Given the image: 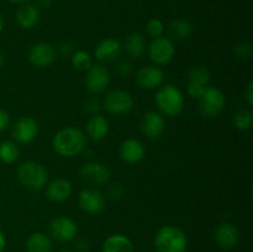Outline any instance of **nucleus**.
Returning a JSON list of instances; mask_svg holds the SVG:
<instances>
[{
  "mask_svg": "<svg viewBox=\"0 0 253 252\" xmlns=\"http://www.w3.org/2000/svg\"><path fill=\"white\" fill-rule=\"evenodd\" d=\"M88 145V137L81 128L67 126L54 135L52 147L57 155L72 158L84 152Z\"/></svg>",
  "mask_w": 253,
  "mask_h": 252,
  "instance_id": "1",
  "label": "nucleus"
},
{
  "mask_svg": "<svg viewBox=\"0 0 253 252\" xmlns=\"http://www.w3.org/2000/svg\"><path fill=\"white\" fill-rule=\"evenodd\" d=\"M157 252H185L188 249V237L180 227L165 225L155 236Z\"/></svg>",
  "mask_w": 253,
  "mask_h": 252,
  "instance_id": "2",
  "label": "nucleus"
},
{
  "mask_svg": "<svg viewBox=\"0 0 253 252\" xmlns=\"http://www.w3.org/2000/svg\"><path fill=\"white\" fill-rule=\"evenodd\" d=\"M155 101L160 113L169 118H175L184 110V96L173 84L161 86L156 93Z\"/></svg>",
  "mask_w": 253,
  "mask_h": 252,
  "instance_id": "3",
  "label": "nucleus"
},
{
  "mask_svg": "<svg viewBox=\"0 0 253 252\" xmlns=\"http://www.w3.org/2000/svg\"><path fill=\"white\" fill-rule=\"evenodd\" d=\"M17 179L26 189L41 190L48 183V172L40 162L27 161L17 168Z\"/></svg>",
  "mask_w": 253,
  "mask_h": 252,
  "instance_id": "4",
  "label": "nucleus"
},
{
  "mask_svg": "<svg viewBox=\"0 0 253 252\" xmlns=\"http://www.w3.org/2000/svg\"><path fill=\"white\" fill-rule=\"evenodd\" d=\"M198 105L203 116L208 119H214L224 111L226 99L221 89L208 85L200 98L198 99Z\"/></svg>",
  "mask_w": 253,
  "mask_h": 252,
  "instance_id": "5",
  "label": "nucleus"
},
{
  "mask_svg": "<svg viewBox=\"0 0 253 252\" xmlns=\"http://www.w3.org/2000/svg\"><path fill=\"white\" fill-rule=\"evenodd\" d=\"M79 178L90 188L105 187L110 180V170L103 163L91 161L82 166L79 169Z\"/></svg>",
  "mask_w": 253,
  "mask_h": 252,
  "instance_id": "6",
  "label": "nucleus"
},
{
  "mask_svg": "<svg viewBox=\"0 0 253 252\" xmlns=\"http://www.w3.org/2000/svg\"><path fill=\"white\" fill-rule=\"evenodd\" d=\"M133 104L135 101L130 93L123 89H114L106 94L101 106H104V109L111 115L119 116L130 113L133 108Z\"/></svg>",
  "mask_w": 253,
  "mask_h": 252,
  "instance_id": "7",
  "label": "nucleus"
},
{
  "mask_svg": "<svg viewBox=\"0 0 253 252\" xmlns=\"http://www.w3.org/2000/svg\"><path fill=\"white\" fill-rule=\"evenodd\" d=\"M147 53L155 66H165L174 58V42L165 35L157 39H152L150 46L147 47Z\"/></svg>",
  "mask_w": 253,
  "mask_h": 252,
  "instance_id": "8",
  "label": "nucleus"
},
{
  "mask_svg": "<svg viewBox=\"0 0 253 252\" xmlns=\"http://www.w3.org/2000/svg\"><path fill=\"white\" fill-rule=\"evenodd\" d=\"M49 237L58 242H71L78 235V225L68 216H57L48 225Z\"/></svg>",
  "mask_w": 253,
  "mask_h": 252,
  "instance_id": "9",
  "label": "nucleus"
},
{
  "mask_svg": "<svg viewBox=\"0 0 253 252\" xmlns=\"http://www.w3.org/2000/svg\"><path fill=\"white\" fill-rule=\"evenodd\" d=\"M110 82L111 76L109 69L101 64H93L86 71L84 85L89 93L93 94V95H98V94L104 93L108 89Z\"/></svg>",
  "mask_w": 253,
  "mask_h": 252,
  "instance_id": "10",
  "label": "nucleus"
},
{
  "mask_svg": "<svg viewBox=\"0 0 253 252\" xmlns=\"http://www.w3.org/2000/svg\"><path fill=\"white\" fill-rule=\"evenodd\" d=\"M11 135L14 142L27 145L31 143L39 135V124L34 118L22 116L17 119L11 127Z\"/></svg>",
  "mask_w": 253,
  "mask_h": 252,
  "instance_id": "11",
  "label": "nucleus"
},
{
  "mask_svg": "<svg viewBox=\"0 0 253 252\" xmlns=\"http://www.w3.org/2000/svg\"><path fill=\"white\" fill-rule=\"evenodd\" d=\"M79 208L84 212L90 215L100 214L105 209V197L98 188H85L79 193L78 197Z\"/></svg>",
  "mask_w": 253,
  "mask_h": 252,
  "instance_id": "12",
  "label": "nucleus"
},
{
  "mask_svg": "<svg viewBox=\"0 0 253 252\" xmlns=\"http://www.w3.org/2000/svg\"><path fill=\"white\" fill-rule=\"evenodd\" d=\"M57 57V51L53 44L48 42H39L35 43L29 51V62L39 69L48 68L54 63Z\"/></svg>",
  "mask_w": 253,
  "mask_h": 252,
  "instance_id": "13",
  "label": "nucleus"
},
{
  "mask_svg": "<svg viewBox=\"0 0 253 252\" xmlns=\"http://www.w3.org/2000/svg\"><path fill=\"white\" fill-rule=\"evenodd\" d=\"M141 132L146 138L156 141L165 133L166 121L165 116L157 111H147L141 119Z\"/></svg>",
  "mask_w": 253,
  "mask_h": 252,
  "instance_id": "14",
  "label": "nucleus"
},
{
  "mask_svg": "<svg viewBox=\"0 0 253 252\" xmlns=\"http://www.w3.org/2000/svg\"><path fill=\"white\" fill-rule=\"evenodd\" d=\"M215 241L225 251L234 250L240 242V231L232 222H221L215 229Z\"/></svg>",
  "mask_w": 253,
  "mask_h": 252,
  "instance_id": "15",
  "label": "nucleus"
},
{
  "mask_svg": "<svg viewBox=\"0 0 253 252\" xmlns=\"http://www.w3.org/2000/svg\"><path fill=\"white\" fill-rule=\"evenodd\" d=\"M138 85L147 90L160 88L165 82V72L158 66H146L138 69L136 73Z\"/></svg>",
  "mask_w": 253,
  "mask_h": 252,
  "instance_id": "16",
  "label": "nucleus"
},
{
  "mask_svg": "<svg viewBox=\"0 0 253 252\" xmlns=\"http://www.w3.org/2000/svg\"><path fill=\"white\" fill-rule=\"evenodd\" d=\"M123 46L116 39H104L94 48V57L103 63H111L120 58Z\"/></svg>",
  "mask_w": 253,
  "mask_h": 252,
  "instance_id": "17",
  "label": "nucleus"
},
{
  "mask_svg": "<svg viewBox=\"0 0 253 252\" xmlns=\"http://www.w3.org/2000/svg\"><path fill=\"white\" fill-rule=\"evenodd\" d=\"M120 158L127 165H137L145 158L146 148L137 138H127L120 145Z\"/></svg>",
  "mask_w": 253,
  "mask_h": 252,
  "instance_id": "18",
  "label": "nucleus"
},
{
  "mask_svg": "<svg viewBox=\"0 0 253 252\" xmlns=\"http://www.w3.org/2000/svg\"><path fill=\"white\" fill-rule=\"evenodd\" d=\"M40 17H41V14H40L39 6L30 4V2L20 5L19 9L16 10V14H15L16 22L20 27L25 30L34 29L39 24Z\"/></svg>",
  "mask_w": 253,
  "mask_h": 252,
  "instance_id": "19",
  "label": "nucleus"
},
{
  "mask_svg": "<svg viewBox=\"0 0 253 252\" xmlns=\"http://www.w3.org/2000/svg\"><path fill=\"white\" fill-rule=\"evenodd\" d=\"M73 188L71 182L66 178H57L47 184L46 195L51 202L62 203L71 197Z\"/></svg>",
  "mask_w": 253,
  "mask_h": 252,
  "instance_id": "20",
  "label": "nucleus"
},
{
  "mask_svg": "<svg viewBox=\"0 0 253 252\" xmlns=\"http://www.w3.org/2000/svg\"><path fill=\"white\" fill-rule=\"evenodd\" d=\"M86 137H89L93 141H101L108 136L110 125L105 116L103 115H93L89 118L86 123Z\"/></svg>",
  "mask_w": 253,
  "mask_h": 252,
  "instance_id": "21",
  "label": "nucleus"
},
{
  "mask_svg": "<svg viewBox=\"0 0 253 252\" xmlns=\"http://www.w3.org/2000/svg\"><path fill=\"white\" fill-rule=\"evenodd\" d=\"M124 48L130 58H140L147 49V42H146L145 36L140 32H131L124 41Z\"/></svg>",
  "mask_w": 253,
  "mask_h": 252,
  "instance_id": "22",
  "label": "nucleus"
},
{
  "mask_svg": "<svg viewBox=\"0 0 253 252\" xmlns=\"http://www.w3.org/2000/svg\"><path fill=\"white\" fill-rule=\"evenodd\" d=\"M101 252H135V246L126 235L113 234L103 242Z\"/></svg>",
  "mask_w": 253,
  "mask_h": 252,
  "instance_id": "23",
  "label": "nucleus"
},
{
  "mask_svg": "<svg viewBox=\"0 0 253 252\" xmlns=\"http://www.w3.org/2000/svg\"><path fill=\"white\" fill-rule=\"evenodd\" d=\"M27 252H52L53 251V241L44 232L36 231L29 235L26 240Z\"/></svg>",
  "mask_w": 253,
  "mask_h": 252,
  "instance_id": "24",
  "label": "nucleus"
},
{
  "mask_svg": "<svg viewBox=\"0 0 253 252\" xmlns=\"http://www.w3.org/2000/svg\"><path fill=\"white\" fill-rule=\"evenodd\" d=\"M194 27L192 22L185 19H175L168 26V35L169 39L174 41H185L192 36Z\"/></svg>",
  "mask_w": 253,
  "mask_h": 252,
  "instance_id": "25",
  "label": "nucleus"
},
{
  "mask_svg": "<svg viewBox=\"0 0 253 252\" xmlns=\"http://www.w3.org/2000/svg\"><path fill=\"white\" fill-rule=\"evenodd\" d=\"M20 151L16 142L5 140L0 142V161L6 165H12L19 160Z\"/></svg>",
  "mask_w": 253,
  "mask_h": 252,
  "instance_id": "26",
  "label": "nucleus"
},
{
  "mask_svg": "<svg viewBox=\"0 0 253 252\" xmlns=\"http://www.w3.org/2000/svg\"><path fill=\"white\" fill-rule=\"evenodd\" d=\"M211 79V74L204 66H194L190 68L188 73V83L197 84V85L208 86Z\"/></svg>",
  "mask_w": 253,
  "mask_h": 252,
  "instance_id": "27",
  "label": "nucleus"
},
{
  "mask_svg": "<svg viewBox=\"0 0 253 252\" xmlns=\"http://www.w3.org/2000/svg\"><path fill=\"white\" fill-rule=\"evenodd\" d=\"M71 62L72 66L76 69L86 72L93 66V56L84 49H78V51H74L71 56Z\"/></svg>",
  "mask_w": 253,
  "mask_h": 252,
  "instance_id": "28",
  "label": "nucleus"
},
{
  "mask_svg": "<svg viewBox=\"0 0 253 252\" xmlns=\"http://www.w3.org/2000/svg\"><path fill=\"white\" fill-rule=\"evenodd\" d=\"M234 126L240 131H247L252 127L253 114L250 109H241L234 115Z\"/></svg>",
  "mask_w": 253,
  "mask_h": 252,
  "instance_id": "29",
  "label": "nucleus"
},
{
  "mask_svg": "<svg viewBox=\"0 0 253 252\" xmlns=\"http://www.w3.org/2000/svg\"><path fill=\"white\" fill-rule=\"evenodd\" d=\"M166 31L165 22L162 21L158 17H153L146 25V32H147L148 36H151L152 39H157V37L163 36Z\"/></svg>",
  "mask_w": 253,
  "mask_h": 252,
  "instance_id": "30",
  "label": "nucleus"
},
{
  "mask_svg": "<svg viewBox=\"0 0 253 252\" xmlns=\"http://www.w3.org/2000/svg\"><path fill=\"white\" fill-rule=\"evenodd\" d=\"M235 56L239 59H250L252 56V47L249 42H237L234 47Z\"/></svg>",
  "mask_w": 253,
  "mask_h": 252,
  "instance_id": "31",
  "label": "nucleus"
},
{
  "mask_svg": "<svg viewBox=\"0 0 253 252\" xmlns=\"http://www.w3.org/2000/svg\"><path fill=\"white\" fill-rule=\"evenodd\" d=\"M83 109L85 113H88L89 115L93 116V115H96V114L99 113V110L101 109V104L98 99L94 98L93 96V98H89L84 101Z\"/></svg>",
  "mask_w": 253,
  "mask_h": 252,
  "instance_id": "32",
  "label": "nucleus"
},
{
  "mask_svg": "<svg viewBox=\"0 0 253 252\" xmlns=\"http://www.w3.org/2000/svg\"><path fill=\"white\" fill-rule=\"evenodd\" d=\"M116 72H118L119 76L121 77H127L130 76L131 72H132V64L128 59H118V63H116Z\"/></svg>",
  "mask_w": 253,
  "mask_h": 252,
  "instance_id": "33",
  "label": "nucleus"
},
{
  "mask_svg": "<svg viewBox=\"0 0 253 252\" xmlns=\"http://www.w3.org/2000/svg\"><path fill=\"white\" fill-rule=\"evenodd\" d=\"M108 195L111 199H123L124 195H125V190H124L123 185L120 183H113L110 184V187L108 188Z\"/></svg>",
  "mask_w": 253,
  "mask_h": 252,
  "instance_id": "34",
  "label": "nucleus"
},
{
  "mask_svg": "<svg viewBox=\"0 0 253 252\" xmlns=\"http://www.w3.org/2000/svg\"><path fill=\"white\" fill-rule=\"evenodd\" d=\"M205 88L207 86H202V85H197V84H193V83H188V86H187V91L188 94H189V96H192V98L194 99H199L200 95L203 94V91L205 90Z\"/></svg>",
  "mask_w": 253,
  "mask_h": 252,
  "instance_id": "35",
  "label": "nucleus"
},
{
  "mask_svg": "<svg viewBox=\"0 0 253 252\" xmlns=\"http://www.w3.org/2000/svg\"><path fill=\"white\" fill-rule=\"evenodd\" d=\"M56 51H58L59 54H62V56H72L74 52V48H73V44H72L71 42L63 41L58 44Z\"/></svg>",
  "mask_w": 253,
  "mask_h": 252,
  "instance_id": "36",
  "label": "nucleus"
},
{
  "mask_svg": "<svg viewBox=\"0 0 253 252\" xmlns=\"http://www.w3.org/2000/svg\"><path fill=\"white\" fill-rule=\"evenodd\" d=\"M10 126V116L5 110L0 109V132L6 130Z\"/></svg>",
  "mask_w": 253,
  "mask_h": 252,
  "instance_id": "37",
  "label": "nucleus"
},
{
  "mask_svg": "<svg viewBox=\"0 0 253 252\" xmlns=\"http://www.w3.org/2000/svg\"><path fill=\"white\" fill-rule=\"evenodd\" d=\"M244 95H245V99H246L247 104H249L250 106H252L253 105V82H250V83L247 84L246 88H245Z\"/></svg>",
  "mask_w": 253,
  "mask_h": 252,
  "instance_id": "38",
  "label": "nucleus"
},
{
  "mask_svg": "<svg viewBox=\"0 0 253 252\" xmlns=\"http://www.w3.org/2000/svg\"><path fill=\"white\" fill-rule=\"evenodd\" d=\"M76 249L78 250V251H81V252H84V251H88V249H89V245H88V242L85 241V240H79L78 242H77V245H76Z\"/></svg>",
  "mask_w": 253,
  "mask_h": 252,
  "instance_id": "39",
  "label": "nucleus"
},
{
  "mask_svg": "<svg viewBox=\"0 0 253 252\" xmlns=\"http://www.w3.org/2000/svg\"><path fill=\"white\" fill-rule=\"evenodd\" d=\"M5 247H6V237H5V235L0 230V252H4Z\"/></svg>",
  "mask_w": 253,
  "mask_h": 252,
  "instance_id": "40",
  "label": "nucleus"
},
{
  "mask_svg": "<svg viewBox=\"0 0 253 252\" xmlns=\"http://www.w3.org/2000/svg\"><path fill=\"white\" fill-rule=\"evenodd\" d=\"M37 2H39L40 6L49 7L52 5V2H53V0H37Z\"/></svg>",
  "mask_w": 253,
  "mask_h": 252,
  "instance_id": "41",
  "label": "nucleus"
},
{
  "mask_svg": "<svg viewBox=\"0 0 253 252\" xmlns=\"http://www.w3.org/2000/svg\"><path fill=\"white\" fill-rule=\"evenodd\" d=\"M9 2H11V4H17V5H22V4H27V2H30L31 0H7Z\"/></svg>",
  "mask_w": 253,
  "mask_h": 252,
  "instance_id": "42",
  "label": "nucleus"
},
{
  "mask_svg": "<svg viewBox=\"0 0 253 252\" xmlns=\"http://www.w3.org/2000/svg\"><path fill=\"white\" fill-rule=\"evenodd\" d=\"M4 26H5L4 19H2L1 14H0V34H1V32H2V30H4Z\"/></svg>",
  "mask_w": 253,
  "mask_h": 252,
  "instance_id": "43",
  "label": "nucleus"
},
{
  "mask_svg": "<svg viewBox=\"0 0 253 252\" xmlns=\"http://www.w3.org/2000/svg\"><path fill=\"white\" fill-rule=\"evenodd\" d=\"M4 63H5V58H4V56H2V54L0 53V69L2 68V66H4Z\"/></svg>",
  "mask_w": 253,
  "mask_h": 252,
  "instance_id": "44",
  "label": "nucleus"
},
{
  "mask_svg": "<svg viewBox=\"0 0 253 252\" xmlns=\"http://www.w3.org/2000/svg\"><path fill=\"white\" fill-rule=\"evenodd\" d=\"M57 252H73V251H71V250H68V249H61V250H58Z\"/></svg>",
  "mask_w": 253,
  "mask_h": 252,
  "instance_id": "45",
  "label": "nucleus"
}]
</instances>
